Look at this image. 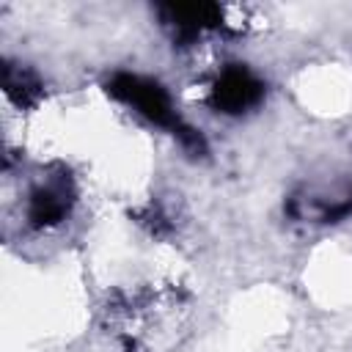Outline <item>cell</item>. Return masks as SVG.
Here are the masks:
<instances>
[{"instance_id": "6da1fadb", "label": "cell", "mask_w": 352, "mask_h": 352, "mask_svg": "<svg viewBox=\"0 0 352 352\" xmlns=\"http://www.w3.org/2000/svg\"><path fill=\"white\" fill-rule=\"evenodd\" d=\"M107 91L129 104L135 113H140L146 121L157 124V126H165V129H173V135L182 140L184 148H192V151H204V140L201 135L187 126L176 110H173V102L168 96V91L151 80V77H143V74H129V72H121V74H113V80L107 82Z\"/></svg>"}, {"instance_id": "7a4b0ae2", "label": "cell", "mask_w": 352, "mask_h": 352, "mask_svg": "<svg viewBox=\"0 0 352 352\" xmlns=\"http://www.w3.org/2000/svg\"><path fill=\"white\" fill-rule=\"evenodd\" d=\"M261 99H264V82L248 66H239V63L226 66L209 94V104L228 116L253 110Z\"/></svg>"}, {"instance_id": "3957f363", "label": "cell", "mask_w": 352, "mask_h": 352, "mask_svg": "<svg viewBox=\"0 0 352 352\" xmlns=\"http://www.w3.org/2000/svg\"><path fill=\"white\" fill-rule=\"evenodd\" d=\"M72 190L66 187V182H44L38 187L30 190L28 195V220L36 228H47L60 223L69 209H72Z\"/></svg>"}, {"instance_id": "277c9868", "label": "cell", "mask_w": 352, "mask_h": 352, "mask_svg": "<svg viewBox=\"0 0 352 352\" xmlns=\"http://www.w3.org/2000/svg\"><path fill=\"white\" fill-rule=\"evenodd\" d=\"M223 11L214 3H170L162 6V22L173 28L179 38H195L201 30L220 25Z\"/></svg>"}, {"instance_id": "5b68a950", "label": "cell", "mask_w": 352, "mask_h": 352, "mask_svg": "<svg viewBox=\"0 0 352 352\" xmlns=\"http://www.w3.org/2000/svg\"><path fill=\"white\" fill-rule=\"evenodd\" d=\"M3 88H6V94H8L14 102H19V104H28V102H33V99L38 96V82H36V77H33L30 72H25L22 66H11V63L3 66Z\"/></svg>"}]
</instances>
